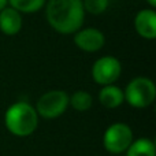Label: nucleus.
I'll return each instance as SVG.
<instances>
[{"instance_id":"nucleus-3","label":"nucleus","mask_w":156,"mask_h":156,"mask_svg":"<svg viewBox=\"0 0 156 156\" xmlns=\"http://www.w3.org/2000/svg\"><path fill=\"white\" fill-rule=\"evenodd\" d=\"M123 96L129 105L134 108H145L154 103L156 97V86L149 78H133L127 83Z\"/></svg>"},{"instance_id":"nucleus-6","label":"nucleus","mask_w":156,"mask_h":156,"mask_svg":"<svg viewBox=\"0 0 156 156\" xmlns=\"http://www.w3.org/2000/svg\"><path fill=\"white\" fill-rule=\"evenodd\" d=\"M122 73V65L114 56H101L92 66V78L99 85H112Z\"/></svg>"},{"instance_id":"nucleus-1","label":"nucleus","mask_w":156,"mask_h":156,"mask_svg":"<svg viewBox=\"0 0 156 156\" xmlns=\"http://www.w3.org/2000/svg\"><path fill=\"white\" fill-rule=\"evenodd\" d=\"M47 21L60 34H74L82 27L85 10L82 0H48Z\"/></svg>"},{"instance_id":"nucleus-13","label":"nucleus","mask_w":156,"mask_h":156,"mask_svg":"<svg viewBox=\"0 0 156 156\" xmlns=\"http://www.w3.org/2000/svg\"><path fill=\"white\" fill-rule=\"evenodd\" d=\"M10 7L19 12L25 14H33L40 11L45 4V0H8Z\"/></svg>"},{"instance_id":"nucleus-16","label":"nucleus","mask_w":156,"mask_h":156,"mask_svg":"<svg viewBox=\"0 0 156 156\" xmlns=\"http://www.w3.org/2000/svg\"><path fill=\"white\" fill-rule=\"evenodd\" d=\"M147 3L151 5V8H155L156 7V0H147Z\"/></svg>"},{"instance_id":"nucleus-5","label":"nucleus","mask_w":156,"mask_h":156,"mask_svg":"<svg viewBox=\"0 0 156 156\" xmlns=\"http://www.w3.org/2000/svg\"><path fill=\"white\" fill-rule=\"evenodd\" d=\"M133 143V132L126 123L116 122L107 127L103 137L104 148L110 154H122Z\"/></svg>"},{"instance_id":"nucleus-15","label":"nucleus","mask_w":156,"mask_h":156,"mask_svg":"<svg viewBox=\"0 0 156 156\" xmlns=\"http://www.w3.org/2000/svg\"><path fill=\"white\" fill-rule=\"evenodd\" d=\"M7 4H8V0H0V11L4 7H7Z\"/></svg>"},{"instance_id":"nucleus-9","label":"nucleus","mask_w":156,"mask_h":156,"mask_svg":"<svg viewBox=\"0 0 156 156\" xmlns=\"http://www.w3.org/2000/svg\"><path fill=\"white\" fill-rule=\"evenodd\" d=\"M22 15L12 7H4L0 11V32L5 36H15L22 29Z\"/></svg>"},{"instance_id":"nucleus-14","label":"nucleus","mask_w":156,"mask_h":156,"mask_svg":"<svg viewBox=\"0 0 156 156\" xmlns=\"http://www.w3.org/2000/svg\"><path fill=\"white\" fill-rule=\"evenodd\" d=\"M82 5L89 14L99 15L108 8V0H82Z\"/></svg>"},{"instance_id":"nucleus-10","label":"nucleus","mask_w":156,"mask_h":156,"mask_svg":"<svg viewBox=\"0 0 156 156\" xmlns=\"http://www.w3.org/2000/svg\"><path fill=\"white\" fill-rule=\"evenodd\" d=\"M125 96L123 90L118 86L112 85H105L101 88V90L99 92V101L101 103V105H104L105 108H116L123 103Z\"/></svg>"},{"instance_id":"nucleus-12","label":"nucleus","mask_w":156,"mask_h":156,"mask_svg":"<svg viewBox=\"0 0 156 156\" xmlns=\"http://www.w3.org/2000/svg\"><path fill=\"white\" fill-rule=\"evenodd\" d=\"M69 104L76 111H88L93 104L92 94L85 90H77L69 97Z\"/></svg>"},{"instance_id":"nucleus-7","label":"nucleus","mask_w":156,"mask_h":156,"mask_svg":"<svg viewBox=\"0 0 156 156\" xmlns=\"http://www.w3.org/2000/svg\"><path fill=\"white\" fill-rule=\"evenodd\" d=\"M74 44L83 52H97L104 47L105 37L101 30L86 27L74 33Z\"/></svg>"},{"instance_id":"nucleus-4","label":"nucleus","mask_w":156,"mask_h":156,"mask_svg":"<svg viewBox=\"0 0 156 156\" xmlns=\"http://www.w3.org/2000/svg\"><path fill=\"white\" fill-rule=\"evenodd\" d=\"M69 107V94L63 90H49L38 99L36 104L37 115L45 119L60 116Z\"/></svg>"},{"instance_id":"nucleus-11","label":"nucleus","mask_w":156,"mask_h":156,"mask_svg":"<svg viewBox=\"0 0 156 156\" xmlns=\"http://www.w3.org/2000/svg\"><path fill=\"white\" fill-rule=\"evenodd\" d=\"M155 144L149 138H138L126 149V156H155Z\"/></svg>"},{"instance_id":"nucleus-8","label":"nucleus","mask_w":156,"mask_h":156,"mask_svg":"<svg viewBox=\"0 0 156 156\" xmlns=\"http://www.w3.org/2000/svg\"><path fill=\"white\" fill-rule=\"evenodd\" d=\"M134 27L143 38L154 40L156 37V12L154 8L138 11L134 18Z\"/></svg>"},{"instance_id":"nucleus-2","label":"nucleus","mask_w":156,"mask_h":156,"mask_svg":"<svg viewBox=\"0 0 156 156\" xmlns=\"http://www.w3.org/2000/svg\"><path fill=\"white\" fill-rule=\"evenodd\" d=\"M5 127L16 137L30 136L38 125V115L36 108L29 103L16 101L7 108L4 114Z\"/></svg>"}]
</instances>
